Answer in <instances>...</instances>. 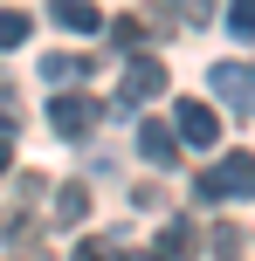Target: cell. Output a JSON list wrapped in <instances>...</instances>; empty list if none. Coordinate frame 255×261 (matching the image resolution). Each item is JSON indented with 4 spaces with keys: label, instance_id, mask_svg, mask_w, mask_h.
I'll list each match as a JSON object with an SVG mask.
<instances>
[{
    "label": "cell",
    "instance_id": "6da1fadb",
    "mask_svg": "<svg viewBox=\"0 0 255 261\" xmlns=\"http://www.w3.org/2000/svg\"><path fill=\"white\" fill-rule=\"evenodd\" d=\"M255 193V158L248 151H228L221 165L200 172V199H248Z\"/></svg>",
    "mask_w": 255,
    "mask_h": 261
},
{
    "label": "cell",
    "instance_id": "7a4b0ae2",
    "mask_svg": "<svg viewBox=\"0 0 255 261\" xmlns=\"http://www.w3.org/2000/svg\"><path fill=\"white\" fill-rule=\"evenodd\" d=\"M207 83L235 117H255V62H207Z\"/></svg>",
    "mask_w": 255,
    "mask_h": 261
},
{
    "label": "cell",
    "instance_id": "3957f363",
    "mask_svg": "<svg viewBox=\"0 0 255 261\" xmlns=\"http://www.w3.org/2000/svg\"><path fill=\"white\" fill-rule=\"evenodd\" d=\"M166 62L159 55H131V62H124V83H118V103L131 110V103H152V96H166Z\"/></svg>",
    "mask_w": 255,
    "mask_h": 261
},
{
    "label": "cell",
    "instance_id": "277c9868",
    "mask_svg": "<svg viewBox=\"0 0 255 261\" xmlns=\"http://www.w3.org/2000/svg\"><path fill=\"white\" fill-rule=\"evenodd\" d=\"M104 110H97V96H83V90H62V96H49V130L55 138H83Z\"/></svg>",
    "mask_w": 255,
    "mask_h": 261
},
{
    "label": "cell",
    "instance_id": "5b68a950",
    "mask_svg": "<svg viewBox=\"0 0 255 261\" xmlns=\"http://www.w3.org/2000/svg\"><path fill=\"white\" fill-rule=\"evenodd\" d=\"M173 138H179V144H214V138H221L214 103H200V96H179V103H173Z\"/></svg>",
    "mask_w": 255,
    "mask_h": 261
},
{
    "label": "cell",
    "instance_id": "8992f818",
    "mask_svg": "<svg viewBox=\"0 0 255 261\" xmlns=\"http://www.w3.org/2000/svg\"><path fill=\"white\" fill-rule=\"evenodd\" d=\"M83 76H90V55H76V48H62V55H49V62H41V83H49V96L76 90Z\"/></svg>",
    "mask_w": 255,
    "mask_h": 261
},
{
    "label": "cell",
    "instance_id": "52a82bcc",
    "mask_svg": "<svg viewBox=\"0 0 255 261\" xmlns=\"http://www.w3.org/2000/svg\"><path fill=\"white\" fill-rule=\"evenodd\" d=\"M138 151H145L152 165H173V158H179V138H173V124H159V117H152V124H138Z\"/></svg>",
    "mask_w": 255,
    "mask_h": 261
},
{
    "label": "cell",
    "instance_id": "ba28073f",
    "mask_svg": "<svg viewBox=\"0 0 255 261\" xmlns=\"http://www.w3.org/2000/svg\"><path fill=\"white\" fill-rule=\"evenodd\" d=\"M55 21H62L69 35H104V14H97L90 0H55Z\"/></svg>",
    "mask_w": 255,
    "mask_h": 261
},
{
    "label": "cell",
    "instance_id": "9c48e42d",
    "mask_svg": "<svg viewBox=\"0 0 255 261\" xmlns=\"http://www.w3.org/2000/svg\"><path fill=\"white\" fill-rule=\"evenodd\" d=\"M83 213H90V186L69 179L62 193H55V227H83Z\"/></svg>",
    "mask_w": 255,
    "mask_h": 261
},
{
    "label": "cell",
    "instance_id": "30bf717a",
    "mask_svg": "<svg viewBox=\"0 0 255 261\" xmlns=\"http://www.w3.org/2000/svg\"><path fill=\"white\" fill-rule=\"evenodd\" d=\"M187 254H193V227L173 220V227L159 234V248H152V261H187Z\"/></svg>",
    "mask_w": 255,
    "mask_h": 261
},
{
    "label": "cell",
    "instance_id": "8fae6325",
    "mask_svg": "<svg viewBox=\"0 0 255 261\" xmlns=\"http://www.w3.org/2000/svg\"><path fill=\"white\" fill-rule=\"evenodd\" d=\"M104 35H110V41H118V48H138V41H145V35H152V28H145V21H138V14H118V21H110V28H104Z\"/></svg>",
    "mask_w": 255,
    "mask_h": 261
},
{
    "label": "cell",
    "instance_id": "7c38bea8",
    "mask_svg": "<svg viewBox=\"0 0 255 261\" xmlns=\"http://www.w3.org/2000/svg\"><path fill=\"white\" fill-rule=\"evenodd\" d=\"M28 35H35V21H28V14H0V48H21Z\"/></svg>",
    "mask_w": 255,
    "mask_h": 261
},
{
    "label": "cell",
    "instance_id": "4fadbf2b",
    "mask_svg": "<svg viewBox=\"0 0 255 261\" xmlns=\"http://www.w3.org/2000/svg\"><path fill=\"white\" fill-rule=\"evenodd\" d=\"M28 234H35L28 213H0V241H7V248H28Z\"/></svg>",
    "mask_w": 255,
    "mask_h": 261
},
{
    "label": "cell",
    "instance_id": "5bb4252c",
    "mask_svg": "<svg viewBox=\"0 0 255 261\" xmlns=\"http://www.w3.org/2000/svg\"><path fill=\"white\" fill-rule=\"evenodd\" d=\"M228 28H235V35H255V0H235V7H228Z\"/></svg>",
    "mask_w": 255,
    "mask_h": 261
},
{
    "label": "cell",
    "instance_id": "9a60e30c",
    "mask_svg": "<svg viewBox=\"0 0 255 261\" xmlns=\"http://www.w3.org/2000/svg\"><path fill=\"white\" fill-rule=\"evenodd\" d=\"M76 261H118V254H110L104 241H76Z\"/></svg>",
    "mask_w": 255,
    "mask_h": 261
},
{
    "label": "cell",
    "instance_id": "2e32d148",
    "mask_svg": "<svg viewBox=\"0 0 255 261\" xmlns=\"http://www.w3.org/2000/svg\"><path fill=\"white\" fill-rule=\"evenodd\" d=\"M0 144H14V110H0Z\"/></svg>",
    "mask_w": 255,
    "mask_h": 261
},
{
    "label": "cell",
    "instance_id": "e0dca14e",
    "mask_svg": "<svg viewBox=\"0 0 255 261\" xmlns=\"http://www.w3.org/2000/svg\"><path fill=\"white\" fill-rule=\"evenodd\" d=\"M7 172H14V151H7V144H0V179H7Z\"/></svg>",
    "mask_w": 255,
    "mask_h": 261
}]
</instances>
